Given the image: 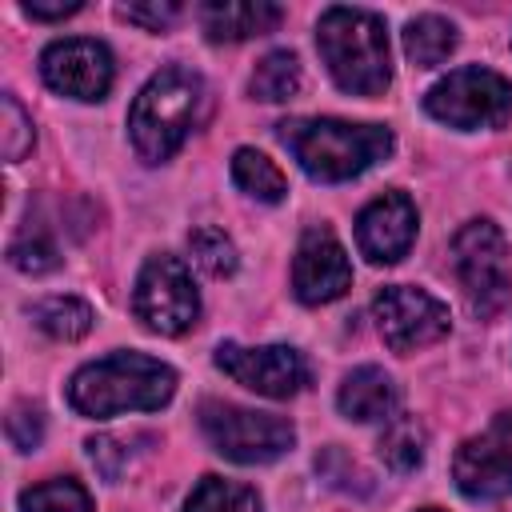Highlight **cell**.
Masks as SVG:
<instances>
[{
  "instance_id": "obj_1",
  "label": "cell",
  "mask_w": 512,
  "mask_h": 512,
  "mask_svg": "<svg viewBox=\"0 0 512 512\" xmlns=\"http://www.w3.org/2000/svg\"><path fill=\"white\" fill-rule=\"evenodd\" d=\"M276 140L296 156V164L320 180V184H340L384 156H392L396 136L384 124H352L336 116H292L276 124Z\"/></svg>"
},
{
  "instance_id": "obj_2",
  "label": "cell",
  "mask_w": 512,
  "mask_h": 512,
  "mask_svg": "<svg viewBox=\"0 0 512 512\" xmlns=\"http://www.w3.org/2000/svg\"><path fill=\"white\" fill-rule=\"evenodd\" d=\"M176 372L148 352H112L72 372L68 404L88 420H108L120 412H156L172 400Z\"/></svg>"
},
{
  "instance_id": "obj_3",
  "label": "cell",
  "mask_w": 512,
  "mask_h": 512,
  "mask_svg": "<svg viewBox=\"0 0 512 512\" xmlns=\"http://www.w3.org/2000/svg\"><path fill=\"white\" fill-rule=\"evenodd\" d=\"M316 52L328 76L352 96H384L392 84V52L384 16L368 8L332 4L316 20Z\"/></svg>"
},
{
  "instance_id": "obj_4",
  "label": "cell",
  "mask_w": 512,
  "mask_h": 512,
  "mask_svg": "<svg viewBox=\"0 0 512 512\" xmlns=\"http://www.w3.org/2000/svg\"><path fill=\"white\" fill-rule=\"evenodd\" d=\"M204 96V76L184 64H164L160 72H152L128 108V136L140 160L164 164L168 156H176L200 120Z\"/></svg>"
},
{
  "instance_id": "obj_5",
  "label": "cell",
  "mask_w": 512,
  "mask_h": 512,
  "mask_svg": "<svg viewBox=\"0 0 512 512\" xmlns=\"http://www.w3.org/2000/svg\"><path fill=\"white\" fill-rule=\"evenodd\" d=\"M452 272L472 316L492 320L512 300V248L492 220H468L452 236Z\"/></svg>"
},
{
  "instance_id": "obj_6",
  "label": "cell",
  "mask_w": 512,
  "mask_h": 512,
  "mask_svg": "<svg viewBox=\"0 0 512 512\" xmlns=\"http://www.w3.org/2000/svg\"><path fill=\"white\" fill-rule=\"evenodd\" d=\"M196 420L208 444L232 464H272L296 444V428L284 416L240 408L228 400H204Z\"/></svg>"
},
{
  "instance_id": "obj_7",
  "label": "cell",
  "mask_w": 512,
  "mask_h": 512,
  "mask_svg": "<svg viewBox=\"0 0 512 512\" xmlns=\"http://www.w3.org/2000/svg\"><path fill=\"white\" fill-rule=\"evenodd\" d=\"M424 112L460 132L504 128L512 120V80L480 64L456 68L428 88Z\"/></svg>"
},
{
  "instance_id": "obj_8",
  "label": "cell",
  "mask_w": 512,
  "mask_h": 512,
  "mask_svg": "<svg viewBox=\"0 0 512 512\" xmlns=\"http://www.w3.org/2000/svg\"><path fill=\"white\" fill-rule=\"evenodd\" d=\"M132 312L148 332L184 336L200 316V292L192 284L188 264L172 252L148 256L132 288Z\"/></svg>"
},
{
  "instance_id": "obj_9",
  "label": "cell",
  "mask_w": 512,
  "mask_h": 512,
  "mask_svg": "<svg viewBox=\"0 0 512 512\" xmlns=\"http://www.w3.org/2000/svg\"><path fill=\"white\" fill-rule=\"evenodd\" d=\"M372 316H376L380 340L400 356H408L416 348H428V344H436V340H444L452 332L448 304L436 300L424 288H412V284L380 288L376 300H372Z\"/></svg>"
},
{
  "instance_id": "obj_10",
  "label": "cell",
  "mask_w": 512,
  "mask_h": 512,
  "mask_svg": "<svg viewBox=\"0 0 512 512\" xmlns=\"http://www.w3.org/2000/svg\"><path fill=\"white\" fill-rule=\"evenodd\" d=\"M216 368L224 376H232L240 388H248L256 396H268V400H292L312 380V368H308L304 352L292 348V344L244 348V344L224 340L216 348Z\"/></svg>"
},
{
  "instance_id": "obj_11",
  "label": "cell",
  "mask_w": 512,
  "mask_h": 512,
  "mask_svg": "<svg viewBox=\"0 0 512 512\" xmlns=\"http://www.w3.org/2000/svg\"><path fill=\"white\" fill-rule=\"evenodd\" d=\"M452 480L468 500L512 496V408L496 412L484 432L456 448Z\"/></svg>"
},
{
  "instance_id": "obj_12",
  "label": "cell",
  "mask_w": 512,
  "mask_h": 512,
  "mask_svg": "<svg viewBox=\"0 0 512 512\" xmlns=\"http://www.w3.org/2000/svg\"><path fill=\"white\" fill-rule=\"evenodd\" d=\"M40 76L52 92L92 104L112 92L116 60H112L108 44L88 40V36H68V40H52L40 52Z\"/></svg>"
},
{
  "instance_id": "obj_13",
  "label": "cell",
  "mask_w": 512,
  "mask_h": 512,
  "mask_svg": "<svg viewBox=\"0 0 512 512\" xmlns=\"http://www.w3.org/2000/svg\"><path fill=\"white\" fill-rule=\"evenodd\" d=\"M352 288V264L344 244L332 236V228H308L296 244L292 260V292L304 304H328L340 300Z\"/></svg>"
},
{
  "instance_id": "obj_14",
  "label": "cell",
  "mask_w": 512,
  "mask_h": 512,
  "mask_svg": "<svg viewBox=\"0 0 512 512\" xmlns=\"http://www.w3.org/2000/svg\"><path fill=\"white\" fill-rule=\"evenodd\" d=\"M416 204L408 200V192H384L376 200H368L356 216V248L360 256H368L372 264H396L408 256L412 240H416Z\"/></svg>"
},
{
  "instance_id": "obj_15",
  "label": "cell",
  "mask_w": 512,
  "mask_h": 512,
  "mask_svg": "<svg viewBox=\"0 0 512 512\" xmlns=\"http://www.w3.org/2000/svg\"><path fill=\"white\" fill-rule=\"evenodd\" d=\"M396 404H400V388H396V380H392L384 368H376V364L352 368V372L344 376L340 392H336V408H340L348 420H356V424L392 420Z\"/></svg>"
},
{
  "instance_id": "obj_16",
  "label": "cell",
  "mask_w": 512,
  "mask_h": 512,
  "mask_svg": "<svg viewBox=\"0 0 512 512\" xmlns=\"http://www.w3.org/2000/svg\"><path fill=\"white\" fill-rule=\"evenodd\" d=\"M284 8L268 4V0H224V4H204L200 8V28L212 44H236V40H252L264 36L280 24Z\"/></svg>"
},
{
  "instance_id": "obj_17",
  "label": "cell",
  "mask_w": 512,
  "mask_h": 512,
  "mask_svg": "<svg viewBox=\"0 0 512 512\" xmlns=\"http://www.w3.org/2000/svg\"><path fill=\"white\" fill-rule=\"evenodd\" d=\"M404 56L416 64V68H436L448 60V52L456 48V24L436 16V12H424V16H412L404 24Z\"/></svg>"
},
{
  "instance_id": "obj_18",
  "label": "cell",
  "mask_w": 512,
  "mask_h": 512,
  "mask_svg": "<svg viewBox=\"0 0 512 512\" xmlns=\"http://www.w3.org/2000/svg\"><path fill=\"white\" fill-rule=\"evenodd\" d=\"M232 180L244 196L260 200V204H280L288 196V176L276 168V160H268L256 148H236L232 152Z\"/></svg>"
},
{
  "instance_id": "obj_19",
  "label": "cell",
  "mask_w": 512,
  "mask_h": 512,
  "mask_svg": "<svg viewBox=\"0 0 512 512\" xmlns=\"http://www.w3.org/2000/svg\"><path fill=\"white\" fill-rule=\"evenodd\" d=\"M300 60L296 52L288 48H272L268 56H260V64L252 68V80H248V92L252 100H264V104H280V100H292L300 92Z\"/></svg>"
},
{
  "instance_id": "obj_20",
  "label": "cell",
  "mask_w": 512,
  "mask_h": 512,
  "mask_svg": "<svg viewBox=\"0 0 512 512\" xmlns=\"http://www.w3.org/2000/svg\"><path fill=\"white\" fill-rule=\"evenodd\" d=\"M28 316L52 340H80V336L92 332V320H96L92 304L80 300V296H48V300H36L28 308Z\"/></svg>"
},
{
  "instance_id": "obj_21",
  "label": "cell",
  "mask_w": 512,
  "mask_h": 512,
  "mask_svg": "<svg viewBox=\"0 0 512 512\" xmlns=\"http://www.w3.org/2000/svg\"><path fill=\"white\" fill-rule=\"evenodd\" d=\"M184 512H260V496L240 480L200 476V484L184 500Z\"/></svg>"
},
{
  "instance_id": "obj_22",
  "label": "cell",
  "mask_w": 512,
  "mask_h": 512,
  "mask_svg": "<svg viewBox=\"0 0 512 512\" xmlns=\"http://www.w3.org/2000/svg\"><path fill=\"white\" fill-rule=\"evenodd\" d=\"M20 508L24 512H96L88 488L72 476H52V480H40V484L24 488Z\"/></svg>"
},
{
  "instance_id": "obj_23",
  "label": "cell",
  "mask_w": 512,
  "mask_h": 512,
  "mask_svg": "<svg viewBox=\"0 0 512 512\" xmlns=\"http://www.w3.org/2000/svg\"><path fill=\"white\" fill-rule=\"evenodd\" d=\"M380 460L392 472H412L424 460V428L416 416H392L388 428L380 432Z\"/></svg>"
},
{
  "instance_id": "obj_24",
  "label": "cell",
  "mask_w": 512,
  "mask_h": 512,
  "mask_svg": "<svg viewBox=\"0 0 512 512\" xmlns=\"http://www.w3.org/2000/svg\"><path fill=\"white\" fill-rule=\"evenodd\" d=\"M8 264H12V268H20V272H28V276L52 272V268L60 264V256H56V244H52L48 228H44V224L24 228V232L8 244Z\"/></svg>"
},
{
  "instance_id": "obj_25",
  "label": "cell",
  "mask_w": 512,
  "mask_h": 512,
  "mask_svg": "<svg viewBox=\"0 0 512 512\" xmlns=\"http://www.w3.org/2000/svg\"><path fill=\"white\" fill-rule=\"evenodd\" d=\"M188 248H192V260L208 272V276H232L236 272V244L220 232V228H212V224H200V228H192L188 232Z\"/></svg>"
},
{
  "instance_id": "obj_26",
  "label": "cell",
  "mask_w": 512,
  "mask_h": 512,
  "mask_svg": "<svg viewBox=\"0 0 512 512\" xmlns=\"http://www.w3.org/2000/svg\"><path fill=\"white\" fill-rule=\"evenodd\" d=\"M0 108H4L0 148H4V160H8V164H16V160H24V152H28V148H32V140H36V132H32V116L20 108V100H16V96H4V100H0Z\"/></svg>"
},
{
  "instance_id": "obj_27",
  "label": "cell",
  "mask_w": 512,
  "mask_h": 512,
  "mask_svg": "<svg viewBox=\"0 0 512 512\" xmlns=\"http://www.w3.org/2000/svg\"><path fill=\"white\" fill-rule=\"evenodd\" d=\"M8 440L16 452H36L44 440V416L36 404H12L8 412Z\"/></svg>"
},
{
  "instance_id": "obj_28",
  "label": "cell",
  "mask_w": 512,
  "mask_h": 512,
  "mask_svg": "<svg viewBox=\"0 0 512 512\" xmlns=\"http://www.w3.org/2000/svg\"><path fill=\"white\" fill-rule=\"evenodd\" d=\"M116 16L128 20V24H136V28H144V32H164V28L176 24L180 4H172V0H164V4L160 0H152V4H120Z\"/></svg>"
},
{
  "instance_id": "obj_29",
  "label": "cell",
  "mask_w": 512,
  "mask_h": 512,
  "mask_svg": "<svg viewBox=\"0 0 512 512\" xmlns=\"http://www.w3.org/2000/svg\"><path fill=\"white\" fill-rule=\"evenodd\" d=\"M84 448H88V456L104 480H116L128 464V440H120V436H92Z\"/></svg>"
},
{
  "instance_id": "obj_30",
  "label": "cell",
  "mask_w": 512,
  "mask_h": 512,
  "mask_svg": "<svg viewBox=\"0 0 512 512\" xmlns=\"http://www.w3.org/2000/svg\"><path fill=\"white\" fill-rule=\"evenodd\" d=\"M84 4L80 0H56V4H40V0H28L24 4V12L32 16V20H64V16H76Z\"/></svg>"
},
{
  "instance_id": "obj_31",
  "label": "cell",
  "mask_w": 512,
  "mask_h": 512,
  "mask_svg": "<svg viewBox=\"0 0 512 512\" xmlns=\"http://www.w3.org/2000/svg\"><path fill=\"white\" fill-rule=\"evenodd\" d=\"M420 512H444V508H420Z\"/></svg>"
}]
</instances>
